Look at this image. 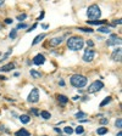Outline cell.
<instances>
[{"label":"cell","instance_id":"1","mask_svg":"<svg viewBox=\"0 0 122 136\" xmlns=\"http://www.w3.org/2000/svg\"><path fill=\"white\" fill-rule=\"evenodd\" d=\"M84 45V41L81 37H71L68 40H67V46L70 50L72 51H78L83 47Z\"/></svg>","mask_w":122,"mask_h":136},{"label":"cell","instance_id":"2","mask_svg":"<svg viewBox=\"0 0 122 136\" xmlns=\"http://www.w3.org/2000/svg\"><path fill=\"white\" fill-rule=\"evenodd\" d=\"M70 83H71V85H72V86H75V88H77V89H81V88H84V86L87 85L88 80H87V78H86L84 75L75 74V75L71 77Z\"/></svg>","mask_w":122,"mask_h":136},{"label":"cell","instance_id":"3","mask_svg":"<svg viewBox=\"0 0 122 136\" xmlns=\"http://www.w3.org/2000/svg\"><path fill=\"white\" fill-rule=\"evenodd\" d=\"M100 15H101V11L98 5H90L87 10V17L90 19H98Z\"/></svg>","mask_w":122,"mask_h":136},{"label":"cell","instance_id":"4","mask_svg":"<svg viewBox=\"0 0 122 136\" xmlns=\"http://www.w3.org/2000/svg\"><path fill=\"white\" fill-rule=\"evenodd\" d=\"M103 88H104L103 81H100V80H95L94 83H92V84L89 85V88H88V92H89V94H93V92H97V91L101 90Z\"/></svg>","mask_w":122,"mask_h":136},{"label":"cell","instance_id":"5","mask_svg":"<svg viewBox=\"0 0 122 136\" xmlns=\"http://www.w3.org/2000/svg\"><path fill=\"white\" fill-rule=\"evenodd\" d=\"M39 96H40V95H39V90H38L37 88H34V89H32V91L29 92L27 100H28V102H30V103H36V102L39 101Z\"/></svg>","mask_w":122,"mask_h":136},{"label":"cell","instance_id":"6","mask_svg":"<svg viewBox=\"0 0 122 136\" xmlns=\"http://www.w3.org/2000/svg\"><path fill=\"white\" fill-rule=\"evenodd\" d=\"M94 57H95V51L92 50V49H87L86 52H84V55H83V61L92 62L94 60Z\"/></svg>","mask_w":122,"mask_h":136},{"label":"cell","instance_id":"7","mask_svg":"<svg viewBox=\"0 0 122 136\" xmlns=\"http://www.w3.org/2000/svg\"><path fill=\"white\" fill-rule=\"evenodd\" d=\"M107 46H112V45H120L121 44V39L116 35V34H111L110 39H107L106 41Z\"/></svg>","mask_w":122,"mask_h":136},{"label":"cell","instance_id":"8","mask_svg":"<svg viewBox=\"0 0 122 136\" xmlns=\"http://www.w3.org/2000/svg\"><path fill=\"white\" fill-rule=\"evenodd\" d=\"M121 47H117V49H115L114 50V52H112V55H111V60L112 61H115V62H120L121 61Z\"/></svg>","mask_w":122,"mask_h":136},{"label":"cell","instance_id":"9","mask_svg":"<svg viewBox=\"0 0 122 136\" xmlns=\"http://www.w3.org/2000/svg\"><path fill=\"white\" fill-rule=\"evenodd\" d=\"M44 62H45V57H44L42 54L37 55V56L33 58V63H34V65H37V66H40V65H43Z\"/></svg>","mask_w":122,"mask_h":136},{"label":"cell","instance_id":"10","mask_svg":"<svg viewBox=\"0 0 122 136\" xmlns=\"http://www.w3.org/2000/svg\"><path fill=\"white\" fill-rule=\"evenodd\" d=\"M62 37H56V38H53L51 40H50V46H56V45H60L61 43H62Z\"/></svg>","mask_w":122,"mask_h":136},{"label":"cell","instance_id":"11","mask_svg":"<svg viewBox=\"0 0 122 136\" xmlns=\"http://www.w3.org/2000/svg\"><path fill=\"white\" fill-rule=\"evenodd\" d=\"M15 69V63H7L3 67H0V70L1 72H10V70H12Z\"/></svg>","mask_w":122,"mask_h":136},{"label":"cell","instance_id":"12","mask_svg":"<svg viewBox=\"0 0 122 136\" xmlns=\"http://www.w3.org/2000/svg\"><path fill=\"white\" fill-rule=\"evenodd\" d=\"M46 37V34L45 33H43V34H39L38 37H36L34 38V40H33V43H32V45H37L38 43H40V41H42V39H44Z\"/></svg>","mask_w":122,"mask_h":136},{"label":"cell","instance_id":"13","mask_svg":"<svg viewBox=\"0 0 122 136\" xmlns=\"http://www.w3.org/2000/svg\"><path fill=\"white\" fill-rule=\"evenodd\" d=\"M16 136H30V134L25 128H22V129H20L18 131H16Z\"/></svg>","mask_w":122,"mask_h":136},{"label":"cell","instance_id":"14","mask_svg":"<svg viewBox=\"0 0 122 136\" xmlns=\"http://www.w3.org/2000/svg\"><path fill=\"white\" fill-rule=\"evenodd\" d=\"M57 101L61 103V104H66L68 102V98L65 96V95H57Z\"/></svg>","mask_w":122,"mask_h":136},{"label":"cell","instance_id":"15","mask_svg":"<svg viewBox=\"0 0 122 136\" xmlns=\"http://www.w3.org/2000/svg\"><path fill=\"white\" fill-rule=\"evenodd\" d=\"M18 118H20V120H21L23 124H27V123L30 122V118H29V116H27V114H22V116H20Z\"/></svg>","mask_w":122,"mask_h":136},{"label":"cell","instance_id":"16","mask_svg":"<svg viewBox=\"0 0 122 136\" xmlns=\"http://www.w3.org/2000/svg\"><path fill=\"white\" fill-rule=\"evenodd\" d=\"M30 75H32L33 78H36V79H38V78L42 77V73L38 72V70H36V69H30Z\"/></svg>","mask_w":122,"mask_h":136},{"label":"cell","instance_id":"17","mask_svg":"<svg viewBox=\"0 0 122 136\" xmlns=\"http://www.w3.org/2000/svg\"><path fill=\"white\" fill-rule=\"evenodd\" d=\"M40 116H42L43 119H50V118H51V114H50L48 111H42V112H40Z\"/></svg>","mask_w":122,"mask_h":136},{"label":"cell","instance_id":"18","mask_svg":"<svg viewBox=\"0 0 122 136\" xmlns=\"http://www.w3.org/2000/svg\"><path fill=\"white\" fill-rule=\"evenodd\" d=\"M111 102V97L110 96H107V97H105L103 101H101V103H100V107H104V106H106L107 103H110Z\"/></svg>","mask_w":122,"mask_h":136},{"label":"cell","instance_id":"19","mask_svg":"<svg viewBox=\"0 0 122 136\" xmlns=\"http://www.w3.org/2000/svg\"><path fill=\"white\" fill-rule=\"evenodd\" d=\"M107 132V128H98L97 129V134L98 135H105Z\"/></svg>","mask_w":122,"mask_h":136},{"label":"cell","instance_id":"20","mask_svg":"<svg viewBox=\"0 0 122 136\" xmlns=\"http://www.w3.org/2000/svg\"><path fill=\"white\" fill-rule=\"evenodd\" d=\"M87 23L94 24V26H101V24H104V21H87Z\"/></svg>","mask_w":122,"mask_h":136},{"label":"cell","instance_id":"21","mask_svg":"<svg viewBox=\"0 0 122 136\" xmlns=\"http://www.w3.org/2000/svg\"><path fill=\"white\" fill-rule=\"evenodd\" d=\"M87 117V114L84 113V112H78L77 114H76V118L77 119H79V120H82L83 118H86Z\"/></svg>","mask_w":122,"mask_h":136},{"label":"cell","instance_id":"22","mask_svg":"<svg viewBox=\"0 0 122 136\" xmlns=\"http://www.w3.org/2000/svg\"><path fill=\"white\" fill-rule=\"evenodd\" d=\"M75 131H76V134H77V135H82V134L84 132V129H83L82 125H78V127L76 128V130H75Z\"/></svg>","mask_w":122,"mask_h":136},{"label":"cell","instance_id":"23","mask_svg":"<svg viewBox=\"0 0 122 136\" xmlns=\"http://www.w3.org/2000/svg\"><path fill=\"white\" fill-rule=\"evenodd\" d=\"M98 30H99V32H101V33H110L109 27H99Z\"/></svg>","mask_w":122,"mask_h":136},{"label":"cell","instance_id":"24","mask_svg":"<svg viewBox=\"0 0 122 136\" xmlns=\"http://www.w3.org/2000/svg\"><path fill=\"white\" fill-rule=\"evenodd\" d=\"M17 37V30L16 29H12L11 32H10V39H15Z\"/></svg>","mask_w":122,"mask_h":136},{"label":"cell","instance_id":"25","mask_svg":"<svg viewBox=\"0 0 122 136\" xmlns=\"http://www.w3.org/2000/svg\"><path fill=\"white\" fill-rule=\"evenodd\" d=\"M64 131H65L67 135H71V134L73 132V129L71 128V127H66V128H64Z\"/></svg>","mask_w":122,"mask_h":136},{"label":"cell","instance_id":"26","mask_svg":"<svg viewBox=\"0 0 122 136\" xmlns=\"http://www.w3.org/2000/svg\"><path fill=\"white\" fill-rule=\"evenodd\" d=\"M11 54H12V50H11V49H10V50H9V51L6 52V54L4 55V57H3L1 60H0V61H5V60H7V57H9L10 55H11Z\"/></svg>","mask_w":122,"mask_h":136},{"label":"cell","instance_id":"27","mask_svg":"<svg viewBox=\"0 0 122 136\" xmlns=\"http://www.w3.org/2000/svg\"><path fill=\"white\" fill-rule=\"evenodd\" d=\"M78 30H82V32H86V33H93L94 32L92 28H78Z\"/></svg>","mask_w":122,"mask_h":136},{"label":"cell","instance_id":"28","mask_svg":"<svg viewBox=\"0 0 122 136\" xmlns=\"http://www.w3.org/2000/svg\"><path fill=\"white\" fill-rule=\"evenodd\" d=\"M25 28H27V24L26 23H18L17 27H16V30L17 29H25Z\"/></svg>","mask_w":122,"mask_h":136},{"label":"cell","instance_id":"29","mask_svg":"<svg viewBox=\"0 0 122 136\" xmlns=\"http://www.w3.org/2000/svg\"><path fill=\"white\" fill-rule=\"evenodd\" d=\"M115 125H116L117 128H121V127H122V119H121V118H117L116 122H115Z\"/></svg>","mask_w":122,"mask_h":136},{"label":"cell","instance_id":"30","mask_svg":"<svg viewBox=\"0 0 122 136\" xmlns=\"http://www.w3.org/2000/svg\"><path fill=\"white\" fill-rule=\"evenodd\" d=\"M26 18H27V15H26V14H21V15L17 16V19H18V21H23V19H26Z\"/></svg>","mask_w":122,"mask_h":136},{"label":"cell","instance_id":"31","mask_svg":"<svg viewBox=\"0 0 122 136\" xmlns=\"http://www.w3.org/2000/svg\"><path fill=\"white\" fill-rule=\"evenodd\" d=\"M109 123V119L107 118H101L100 119V124H107Z\"/></svg>","mask_w":122,"mask_h":136},{"label":"cell","instance_id":"32","mask_svg":"<svg viewBox=\"0 0 122 136\" xmlns=\"http://www.w3.org/2000/svg\"><path fill=\"white\" fill-rule=\"evenodd\" d=\"M122 22H121V19H115L114 22H112V26H116V24H121Z\"/></svg>","mask_w":122,"mask_h":136},{"label":"cell","instance_id":"33","mask_svg":"<svg viewBox=\"0 0 122 136\" xmlns=\"http://www.w3.org/2000/svg\"><path fill=\"white\" fill-rule=\"evenodd\" d=\"M5 23H6V24H11V23H12V19H11V18H6V19H5Z\"/></svg>","mask_w":122,"mask_h":136},{"label":"cell","instance_id":"34","mask_svg":"<svg viewBox=\"0 0 122 136\" xmlns=\"http://www.w3.org/2000/svg\"><path fill=\"white\" fill-rule=\"evenodd\" d=\"M87 45L92 47V46H94V43H93V41H92V40H88V41H87Z\"/></svg>","mask_w":122,"mask_h":136},{"label":"cell","instance_id":"35","mask_svg":"<svg viewBox=\"0 0 122 136\" xmlns=\"http://www.w3.org/2000/svg\"><path fill=\"white\" fill-rule=\"evenodd\" d=\"M36 27H37V23H34V24H33V26H32V27H30V28H29V29H28V30H27V32H32V30H33V29H34V28H36Z\"/></svg>","mask_w":122,"mask_h":136},{"label":"cell","instance_id":"36","mask_svg":"<svg viewBox=\"0 0 122 136\" xmlns=\"http://www.w3.org/2000/svg\"><path fill=\"white\" fill-rule=\"evenodd\" d=\"M32 113H33V114H36V116H39V112H38L36 108H32Z\"/></svg>","mask_w":122,"mask_h":136},{"label":"cell","instance_id":"37","mask_svg":"<svg viewBox=\"0 0 122 136\" xmlns=\"http://www.w3.org/2000/svg\"><path fill=\"white\" fill-rule=\"evenodd\" d=\"M79 98H81L79 96H75V97H73L72 100H73V101H77V100H79Z\"/></svg>","mask_w":122,"mask_h":136},{"label":"cell","instance_id":"38","mask_svg":"<svg viewBox=\"0 0 122 136\" xmlns=\"http://www.w3.org/2000/svg\"><path fill=\"white\" fill-rule=\"evenodd\" d=\"M54 130H55V131H56V132H59V134H60V132H61V130H60V129H59V128H54Z\"/></svg>","mask_w":122,"mask_h":136},{"label":"cell","instance_id":"39","mask_svg":"<svg viewBox=\"0 0 122 136\" xmlns=\"http://www.w3.org/2000/svg\"><path fill=\"white\" fill-rule=\"evenodd\" d=\"M60 85L64 86V85H65V81H64V80H60Z\"/></svg>","mask_w":122,"mask_h":136},{"label":"cell","instance_id":"40","mask_svg":"<svg viewBox=\"0 0 122 136\" xmlns=\"http://www.w3.org/2000/svg\"><path fill=\"white\" fill-rule=\"evenodd\" d=\"M43 17H44V12H42V15H40V17L38 18V21H40V19H42Z\"/></svg>","mask_w":122,"mask_h":136},{"label":"cell","instance_id":"41","mask_svg":"<svg viewBox=\"0 0 122 136\" xmlns=\"http://www.w3.org/2000/svg\"><path fill=\"white\" fill-rule=\"evenodd\" d=\"M42 27H43V29H46V28H49V26H48V24H43Z\"/></svg>","mask_w":122,"mask_h":136},{"label":"cell","instance_id":"42","mask_svg":"<svg viewBox=\"0 0 122 136\" xmlns=\"http://www.w3.org/2000/svg\"><path fill=\"white\" fill-rule=\"evenodd\" d=\"M88 98H89V97H88V96H84V97H83V98H82V100H83V101H87V100H88Z\"/></svg>","mask_w":122,"mask_h":136},{"label":"cell","instance_id":"43","mask_svg":"<svg viewBox=\"0 0 122 136\" xmlns=\"http://www.w3.org/2000/svg\"><path fill=\"white\" fill-rule=\"evenodd\" d=\"M0 130H4V125H0Z\"/></svg>","mask_w":122,"mask_h":136},{"label":"cell","instance_id":"44","mask_svg":"<svg viewBox=\"0 0 122 136\" xmlns=\"http://www.w3.org/2000/svg\"><path fill=\"white\" fill-rule=\"evenodd\" d=\"M1 5H4V1H3V0H0V6H1Z\"/></svg>","mask_w":122,"mask_h":136},{"label":"cell","instance_id":"45","mask_svg":"<svg viewBox=\"0 0 122 136\" xmlns=\"http://www.w3.org/2000/svg\"><path fill=\"white\" fill-rule=\"evenodd\" d=\"M43 136H46V135H43Z\"/></svg>","mask_w":122,"mask_h":136},{"label":"cell","instance_id":"46","mask_svg":"<svg viewBox=\"0 0 122 136\" xmlns=\"http://www.w3.org/2000/svg\"><path fill=\"white\" fill-rule=\"evenodd\" d=\"M0 55H1V52H0Z\"/></svg>","mask_w":122,"mask_h":136}]
</instances>
